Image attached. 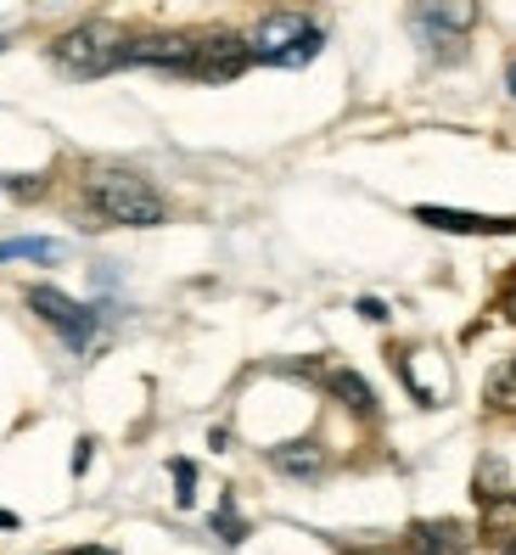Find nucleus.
Here are the masks:
<instances>
[{
    "label": "nucleus",
    "instance_id": "nucleus-12",
    "mask_svg": "<svg viewBox=\"0 0 516 555\" xmlns=\"http://www.w3.org/2000/svg\"><path fill=\"white\" fill-rule=\"evenodd\" d=\"M326 387H332V393H337L348 410H360V415H371V410H376V393H371V382H365V376H353V371H332V376H326Z\"/></svg>",
    "mask_w": 516,
    "mask_h": 555
},
{
    "label": "nucleus",
    "instance_id": "nucleus-7",
    "mask_svg": "<svg viewBox=\"0 0 516 555\" xmlns=\"http://www.w3.org/2000/svg\"><path fill=\"white\" fill-rule=\"evenodd\" d=\"M191 56H197V35H141V40H129V62H152V68H169V74H191Z\"/></svg>",
    "mask_w": 516,
    "mask_h": 555
},
{
    "label": "nucleus",
    "instance_id": "nucleus-21",
    "mask_svg": "<svg viewBox=\"0 0 516 555\" xmlns=\"http://www.w3.org/2000/svg\"><path fill=\"white\" fill-rule=\"evenodd\" d=\"M74 555H113V550H95V544H90V550H74Z\"/></svg>",
    "mask_w": 516,
    "mask_h": 555
},
{
    "label": "nucleus",
    "instance_id": "nucleus-8",
    "mask_svg": "<svg viewBox=\"0 0 516 555\" xmlns=\"http://www.w3.org/2000/svg\"><path fill=\"white\" fill-rule=\"evenodd\" d=\"M404 550L410 555H461V550H472V528L466 521H415L404 533Z\"/></svg>",
    "mask_w": 516,
    "mask_h": 555
},
{
    "label": "nucleus",
    "instance_id": "nucleus-5",
    "mask_svg": "<svg viewBox=\"0 0 516 555\" xmlns=\"http://www.w3.org/2000/svg\"><path fill=\"white\" fill-rule=\"evenodd\" d=\"M28 304H35V314L46 320V325H56L68 343H90V332H95V309H85V304H74L68 292H56V286H35L28 292Z\"/></svg>",
    "mask_w": 516,
    "mask_h": 555
},
{
    "label": "nucleus",
    "instance_id": "nucleus-4",
    "mask_svg": "<svg viewBox=\"0 0 516 555\" xmlns=\"http://www.w3.org/2000/svg\"><path fill=\"white\" fill-rule=\"evenodd\" d=\"M247 62H253L247 35H197L191 79H203V85H224V79H236V74L247 68Z\"/></svg>",
    "mask_w": 516,
    "mask_h": 555
},
{
    "label": "nucleus",
    "instance_id": "nucleus-18",
    "mask_svg": "<svg viewBox=\"0 0 516 555\" xmlns=\"http://www.w3.org/2000/svg\"><path fill=\"white\" fill-rule=\"evenodd\" d=\"M505 314H511V320H516V286H511V292H505Z\"/></svg>",
    "mask_w": 516,
    "mask_h": 555
},
{
    "label": "nucleus",
    "instance_id": "nucleus-16",
    "mask_svg": "<svg viewBox=\"0 0 516 555\" xmlns=\"http://www.w3.org/2000/svg\"><path fill=\"white\" fill-rule=\"evenodd\" d=\"M0 191H17V197H35V191H46V180H12V175H0Z\"/></svg>",
    "mask_w": 516,
    "mask_h": 555
},
{
    "label": "nucleus",
    "instance_id": "nucleus-13",
    "mask_svg": "<svg viewBox=\"0 0 516 555\" xmlns=\"http://www.w3.org/2000/svg\"><path fill=\"white\" fill-rule=\"evenodd\" d=\"M62 242H46V236H17V242H0V264L7 258H56Z\"/></svg>",
    "mask_w": 516,
    "mask_h": 555
},
{
    "label": "nucleus",
    "instance_id": "nucleus-9",
    "mask_svg": "<svg viewBox=\"0 0 516 555\" xmlns=\"http://www.w3.org/2000/svg\"><path fill=\"white\" fill-rule=\"evenodd\" d=\"M472 17H477L472 7H422V12H415V28L433 35V51L438 56H449V51H455V40H466Z\"/></svg>",
    "mask_w": 516,
    "mask_h": 555
},
{
    "label": "nucleus",
    "instance_id": "nucleus-2",
    "mask_svg": "<svg viewBox=\"0 0 516 555\" xmlns=\"http://www.w3.org/2000/svg\"><path fill=\"white\" fill-rule=\"evenodd\" d=\"M320 46H326V28L304 12H270L247 35L253 62H265V68H304V62L320 56Z\"/></svg>",
    "mask_w": 516,
    "mask_h": 555
},
{
    "label": "nucleus",
    "instance_id": "nucleus-3",
    "mask_svg": "<svg viewBox=\"0 0 516 555\" xmlns=\"http://www.w3.org/2000/svg\"><path fill=\"white\" fill-rule=\"evenodd\" d=\"M51 56H56V68H68L74 79H95V74L124 68L129 40L118 35V28H107V23H79V28H68V35H56Z\"/></svg>",
    "mask_w": 516,
    "mask_h": 555
},
{
    "label": "nucleus",
    "instance_id": "nucleus-11",
    "mask_svg": "<svg viewBox=\"0 0 516 555\" xmlns=\"http://www.w3.org/2000/svg\"><path fill=\"white\" fill-rule=\"evenodd\" d=\"M482 399H489L494 415H516V353L500 359V365L489 371V382H482Z\"/></svg>",
    "mask_w": 516,
    "mask_h": 555
},
{
    "label": "nucleus",
    "instance_id": "nucleus-20",
    "mask_svg": "<svg viewBox=\"0 0 516 555\" xmlns=\"http://www.w3.org/2000/svg\"><path fill=\"white\" fill-rule=\"evenodd\" d=\"M505 90H511V95H516V62H511V74H505Z\"/></svg>",
    "mask_w": 516,
    "mask_h": 555
},
{
    "label": "nucleus",
    "instance_id": "nucleus-22",
    "mask_svg": "<svg viewBox=\"0 0 516 555\" xmlns=\"http://www.w3.org/2000/svg\"><path fill=\"white\" fill-rule=\"evenodd\" d=\"M500 555H516V539H511V544H505V550H500Z\"/></svg>",
    "mask_w": 516,
    "mask_h": 555
},
{
    "label": "nucleus",
    "instance_id": "nucleus-6",
    "mask_svg": "<svg viewBox=\"0 0 516 555\" xmlns=\"http://www.w3.org/2000/svg\"><path fill=\"white\" fill-rule=\"evenodd\" d=\"M415 219L427 231H449V236H516V219H494V214H461V208H433L422 203Z\"/></svg>",
    "mask_w": 516,
    "mask_h": 555
},
{
    "label": "nucleus",
    "instance_id": "nucleus-10",
    "mask_svg": "<svg viewBox=\"0 0 516 555\" xmlns=\"http://www.w3.org/2000/svg\"><path fill=\"white\" fill-rule=\"evenodd\" d=\"M270 466L293 472V477H314L320 466H326V454H320V443H314V438H298V443H281V449L270 454Z\"/></svg>",
    "mask_w": 516,
    "mask_h": 555
},
{
    "label": "nucleus",
    "instance_id": "nucleus-14",
    "mask_svg": "<svg viewBox=\"0 0 516 555\" xmlns=\"http://www.w3.org/2000/svg\"><path fill=\"white\" fill-rule=\"evenodd\" d=\"M214 528H219V539H224V544H242V539H247V521H236V511H231V505H219Z\"/></svg>",
    "mask_w": 516,
    "mask_h": 555
},
{
    "label": "nucleus",
    "instance_id": "nucleus-15",
    "mask_svg": "<svg viewBox=\"0 0 516 555\" xmlns=\"http://www.w3.org/2000/svg\"><path fill=\"white\" fill-rule=\"evenodd\" d=\"M169 472H175V482H180V488H175V500L191 505V482H197V466H191V461H175Z\"/></svg>",
    "mask_w": 516,
    "mask_h": 555
},
{
    "label": "nucleus",
    "instance_id": "nucleus-1",
    "mask_svg": "<svg viewBox=\"0 0 516 555\" xmlns=\"http://www.w3.org/2000/svg\"><path fill=\"white\" fill-rule=\"evenodd\" d=\"M85 203L102 214L107 224H136V231H152V224H164V197L129 169H95L85 180Z\"/></svg>",
    "mask_w": 516,
    "mask_h": 555
},
{
    "label": "nucleus",
    "instance_id": "nucleus-19",
    "mask_svg": "<svg viewBox=\"0 0 516 555\" xmlns=\"http://www.w3.org/2000/svg\"><path fill=\"white\" fill-rule=\"evenodd\" d=\"M0 528H17V516H12V511H0Z\"/></svg>",
    "mask_w": 516,
    "mask_h": 555
},
{
    "label": "nucleus",
    "instance_id": "nucleus-17",
    "mask_svg": "<svg viewBox=\"0 0 516 555\" xmlns=\"http://www.w3.org/2000/svg\"><path fill=\"white\" fill-rule=\"evenodd\" d=\"M360 314H365V320H387V309H382L376 298H365V304H360Z\"/></svg>",
    "mask_w": 516,
    "mask_h": 555
}]
</instances>
